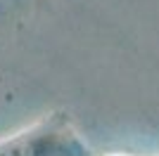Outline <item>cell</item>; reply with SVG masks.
Returning a JSON list of instances; mask_svg holds the SVG:
<instances>
[{"label": "cell", "instance_id": "1", "mask_svg": "<svg viewBox=\"0 0 159 156\" xmlns=\"http://www.w3.org/2000/svg\"><path fill=\"white\" fill-rule=\"evenodd\" d=\"M0 156H90L69 111L55 109L12 135L0 137Z\"/></svg>", "mask_w": 159, "mask_h": 156}]
</instances>
